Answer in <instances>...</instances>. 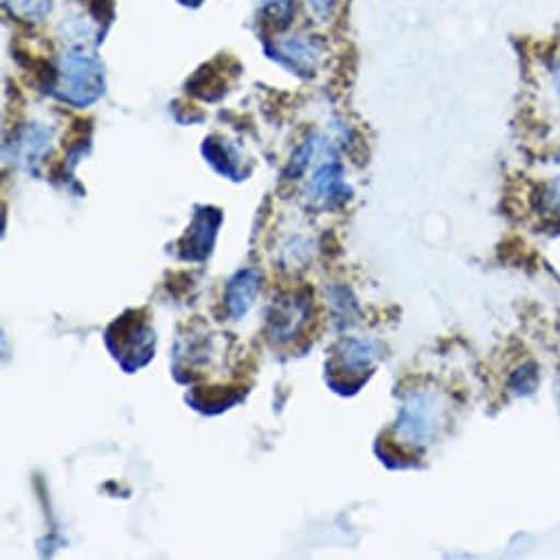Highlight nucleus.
<instances>
[{
  "mask_svg": "<svg viewBox=\"0 0 560 560\" xmlns=\"http://www.w3.org/2000/svg\"><path fill=\"white\" fill-rule=\"evenodd\" d=\"M141 313H126L106 332V346L126 372H137L150 363L156 348V335Z\"/></svg>",
  "mask_w": 560,
  "mask_h": 560,
  "instance_id": "2",
  "label": "nucleus"
},
{
  "mask_svg": "<svg viewBox=\"0 0 560 560\" xmlns=\"http://www.w3.org/2000/svg\"><path fill=\"white\" fill-rule=\"evenodd\" d=\"M264 14L277 25V30H284L291 25L295 16V3L293 0H259Z\"/></svg>",
  "mask_w": 560,
  "mask_h": 560,
  "instance_id": "13",
  "label": "nucleus"
},
{
  "mask_svg": "<svg viewBox=\"0 0 560 560\" xmlns=\"http://www.w3.org/2000/svg\"><path fill=\"white\" fill-rule=\"evenodd\" d=\"M311 315V300L304 295H291L275 304V313L268 317L270 335L275 341L293 339Z\"/></svg>",
  "mask_w": 560,
  "mask_h": 560,
  "instance_id": "7",
  "label": "nucleus"
},
{
  "mask_svg": "<svg viewBox=\"0 0 560 560\" xmlns=\"http://www.w3.org/2000/svg\"><path fill=\"white\" fill-rule=\"evenodd\" d=\"M350 196H352V189L343 180V167L337 161V156L319 163L306 187L308 202L319 209H335L348 202Z\"/></svg>",
  "mask_w": 560,
  "mask_h": 560,
  "instance_id": "3",
  "label": "nucleus"
},
{
  "mask_svg": "<svg viewBox=\"0 0 560 560\" xmlns=\"http://www.w3.org/2000/svg\"><path fill=\"white\" fill-rule=\"evenodd\" d=\"M275 58H279V62L300 75H315L319 62V47L313 40L289 38L279 43Z\"/></svg>",
  "mask_w": 560,
  "mask_h": 560,
  "instance_id": "10",
  "label": "nucleus"
},
{
  "mask_svg": "<svg viewBox=\"0 0 560 560\" xmlns=\"http://www.w3.org/2000/svg\"><path fill=\"white\" fill-rule=\"evenodd\" d=\"M12 148H14V161L25 170L36 172V165H40L43 159L51 152V130L40 124L25 126L14 137Z\"/></svg>",
  "mask_w": 560,
  "mask_h": 560,
  "instance_id": "8",
  "label": "nucleus"
},
{
  "mask_svg": "<svg viewBox=\"0 0 560 560\" xmlns=\"http://www.w3.org/2000/svg\"><path fill=\"white\" fill-rule=\"evenodd\" d=\"M220 222H222L220 209H213V207L196 209L194 222L189 224L185 237L178 244L180 257L183 259H191V261L207 259L211 248H213V244H215V235H218Z\"/></svg>",
  "mask_w": 560,
  "mask_h": 560,
  "instance_id": "4",
  "label": "nucleus"
},
{
  "mask_svg": "<svg viewBox=\"0 0 560 560\" xmlns=\"http://www.w3.org/2000/svg\"><path fill=\"white\" fill-rule=\"evenodd\" d=\"M551 78H553V89H556V93H558V97H560V56H558V60H556V65H553Z\"/></svg>",
  "mask_w": 560,
  "mask_h": 560,
  "instance_id": "14",
  "label": "nucleus"
},
{
  "mask_svg": "<svg viewBox=\"0 0 560 560\" xmlns=\"http://www.w3.org/2000/svg\"><path fill=\"white\" fill-rule=\"evenodd\" d=\"M3 3L14 19L25 23H40L51 14L56 0H3Z\"/></svg>",
  "mask_w": 560,
  "mask_h": 560,
  "instance_id": "12",
  "label": "nucleus"
},
{
  "mask_svg": "<svg viewBox=\"0 0 560 560\" xmlns=\"http://www.w3.org/2000/svg\"><path fill=\"white\" fill-rule=\"evenodd\" d=\"M261 289V272L257 268H244L235 272L224 289V306L233 322H242L253 308Z\"/></svg>",
  "mask_w": 560,
  "mask_h": 560,
  "instance_id": "6",
  "label": "nucleus"
},
{
  "mask_svg": "<svg viewBox=\"0 0 560 560\" xmlns=\"http://www.w3.org/2000/svg\"><path fill=\"white\" fill-rule=\"evenodd\" d=\"M378 357V346L365 339H346L335 352V374L359 376L372 368Z\"/></svg>",
  "mask_w": 560,
  "mask_h": 560,
  "instance_id": "9",
  "label": "nucleus"
},
{
  "mask_svg": "<svg viewBox=\"0 0 560 560\" xmlns=\"http://www.w3.org/2000/svg\"><path fill=\"white\" fill-rule=\"evenodd\" d=\"M398 435L407 444H424L433 433V402L429 396H411L398 416Z\"/></svg>",
  "mask_w": 560,
  "mask_h": 560,
  "instance_id": "5",
  "label": "nucleus"
},
{
  "mask_svg": "<svg viewBox=\"0 0 560 560\" xmlns=\"http://www.w3.org/2000/svg\"><path fill=\"white\" fill-rule=\"evenodd\" d=\"M205 156L222 176H229L233 180H240L244 176L240 170L242 159H240L237 150H233L229 145V141L211 137L209 141H205Z\"/></svg>",
  "mask_w": 560,
  "mask_h": 560,
  "instance_id": "11",
  "label": "nucleus"
},
{
  "mask_svg": "<svg viewBox=\"0 0 560 560\" xmlns=\"http://www.w3.org/2000/svg\"><path fill=\"white\" fill-rule=\"evenodd\" d=\"M51 89L60 102L73 108H89L104 95V67L84 49L67 51L56 60Z\"/></svg>",
  "mask_w": 560,
  "mask_h": 560,
  "instance_id": "1",
  "label": "nucleus"
}]
</instances>
